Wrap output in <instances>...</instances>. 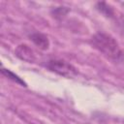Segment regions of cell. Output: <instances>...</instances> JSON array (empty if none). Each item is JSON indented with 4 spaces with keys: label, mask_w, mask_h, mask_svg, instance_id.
Segmentation results:
<instances>
[{
    "label": "cell",
    "mask_w": 124,
    "mask_h": 124,
    "mask_svg": "<svg viewBox=\"0 0 124 124\" xmlns=\"http://www.w3.org/2000/svg\"><path fill=\"white\" fill-rule=\"evenodd\" d=\"M92 46L105 57L116 64L124 63V51L116 40L105 32H98L91 38Z\"/></svg>",
    "instance_id": "6da1fadb"
},
{
    "label": "cell",
    "mask_w": 124,
    "mask_h": 124,
    "mask_svg": "<svg viewBox=\"0 0 124 124\" xmlns=\"http://www.w3.org/2000/svg\"><path fill=\"white\" fill-rule=\"evenodd\" d=\"M46 67L49 71L67 78H72L78 75V70L72 64L62 59H50L46 62Z\"/></svg>",
    "instance_id": "7a4b0ae2"
},
{
    "label": "cell",
    "mask_w": 124,
    "mask_h": 124,
    "mask_svg": "<svg viewBox=\"0 0 124 124\" xmlns=\"http://www.w3.org/2000/svg\"><path fill=\"white\" fill-rule=\"evenodd\" d=\"M30 40L33 42V44L38 46L42 50H46L49 47V41L46 35L40 33V32H34L29 35Z\"/></svg>",
    "instance_id": "3957f363"
},
{
    "label": "cell",
    "mask_w": 124,
    "mask_h": 124,
    "mask_svg": "<svg viewBox=\"0 0 124 124\" xmlns=\"http://www.w3.org/2000/svg\"><path fill=\"white\" fill-rule=\"evenodd\" d=\"M15 52H16V55L23 61L31 63L35 60V55H34L33 50L26 45H19L16 47Z\"/></svg>",
    "instance_id": "277c9868"
},
{
    "label": "cell",
    "mask_w": 124,
    "mask_h": 124,
    "mask_svg": "<svg viewBox=\"0 0 124 124\" xmlns=\"http://www.w3.org/2000/svg\"><path fill=\"white\" fill-rule=\"evenodd\" d=\"M96 9H97L101 14H103L104 16H108V17H111V16H113V15H114L113 9H112L108 4H107L106 2H98V3L96 4Z\"/></svg>",
    "instance_id": "5b68a950"
},
{
    "label": "cell",
    "mask_w": 124,
    "mask_h": 124,
    "mask_svg": "<svg viewBox=\"0 0 124 124\" xmlns=\"http://www.w3.org/2000/svg\"><path fill=\"white\" fill-rule=\"evenodd\" d=\"M1 72H2V74L3 75H5L8 78H10V79H12V80H14V81H16V83H19V84H21V85H23V86H26V84H25V82L23 81V80H21V78H18L16 75H15L13 72H11L10 70H7V69H2L1 70Z\"/></svg>",
    "instance_id": "8992f818"
},
{
    "label": "cell",
    "mask_w": 124,
    "mask_h": 124,
    "mask_svg": "<svg viewBox=\"0 0 124 124\" xmlns=\"http://www.w3.org/2000/svg\"><path fill=\"white\" fill-rule=\"evenodd\" d=\"M68 12H69V9L65 7H57L52 10V15L55 18H62L68 14Z\"/></svg>",
    "instance_id": "52a82bcc"
},
{
    "label": "cell",
    "mask_w": 124,
    "mask_h": 124,
    "mask_svg": "<svg viewBox=\"0 0 124 124\" xmlns=\"http://www.w3.org/2000/svg\"><path fill=\"white\" fill-rule=\"evenodd\" d=\"M119 25H120L122 31L124 32V16H122V17L120 18V20H119Z\"/></svg>",
    "instance_id": "ba28073f"
}]
</instances>
